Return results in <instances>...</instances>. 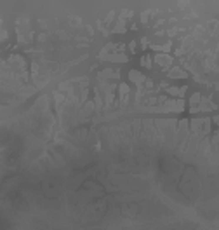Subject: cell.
Segmentation results:
<instances>
[{
    "instance_id": "1",
    "label": "cell",
    "mask_w": 219,
    "mask_h": 230,
    "mask_svg": "<svg viewBox=\"0 0 219 230\" xmlns=\"http://www.w3.org/2000/svg\"><path fill=\"white\" fill-rule=\"evenodd\" d=\"M130 77H132L134 82H143L145 80V77L141 75V73H137V72H130Z\"/></svg>"
}]
</instances>
